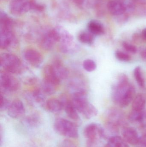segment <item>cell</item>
<instances>
[{"label":"cell","instance_id":"26","mask_svg":"<svg viewBox=\"0 0 146 147\" xmlns=\"http://www.w3.org/2000/svg\"><path fill=\"white\" fill-rule=\"evenodd\" d=\"M57 87V86L43 80L41 89L47 96H50L55 92Z\"/></svg>","mask_w":146,"mask_h":147},{"label":"cell","instance_id":"31","mask_svg":"<svg viewBox=\"0 0 146 147\" xmlns=\"http://www.w3.org/2000/svg\"><path fill=\"white\" fill-rule=\"evenodd\" d=\"M115 57L118 60L122 62H129L131 59V56L129 54L121 51H117L115 53Z\"/></svg>","mask_w":146,"mask_h":147},{"label":"cell","instance_id":"23","mask_svg":"<svg viewBox=\"0 0 146 147\" xmlns=\"http://www.w3.org/2000/svg\"><path fill=\"white\" fill-rule=\"evenodd\" d=\"M145 114L143 111H136L133 110L129 115V119L132 122L143 123L146 117Z\"/></svg>","mask_w":146,"mask_h":147},{"label":"cell","instance_id":"35","mask_svg":"<svg viewBox=\"0 0 146 147\" xmlns=\"http://www.w3.org/2000/svg\"><path fill=\"white\" fill-rule=\"evenodd\" d=\"M116 17H117L116 20L117 22L120 23H125L128 20L129 16L127 13H125L123 14L116 16Z\"/></svg>","mask_w":146,"mask_h":147},{"label":"cell","instance_id":"22","mask_svg":"<svg viewBox=\"0 0 146 147\" xmlns=\"http://www.w3.org/2000/svg\"><path fill=\"white\" fill-rule=\"evenodd\" d=\"M135 88L132 84L127 93H126L125 96L120 102L119 104V106L122 108H125L128 106L135 97Z\"/></svg>","mask_w":146,"mask_h":147},{"label":"cell","instance_id":"2","mask_svg":"<svg viewBox=\"0 0 146 147\" xmlns=\"http://www.w3.org/2000/svg\"><path fill=\"white\" fill-rule=\"evenodd\" d=\"M54 128L58 134L64 137L76 139L79 137L78 127L71 121L62 118L56 119Z\"/></svg>","mask_w":146,"mask_h":147},{"label":"cell","instance_id":"9","mask_svg":"<svg viewBox=\"0 0 146 147\" xmlns=\"http://www.w3.org/2000/svg\"><path fill=\"white\" fill-rule=\"evenodd\" d=\"M10 12L15 16L23 14L31 9V1L13 0L9 7Z\"/></svg>","mask_w":146,"mask_h":147},{"label":"cell","instance_id":"6","mask_svg":"<svg viewBox=\"0 0 146 147\" xmlns=\"http://www.w3.org/2000/svg\"><path fill=\"white\" fill-rule=\"evenodd\" d=\"M0 84L2 89L6 91L13 92L20 87V83L17 78L12 74L7 71H1L0 74Z\"/></svg>","mask_w":146,"mask_h":147},{"label":"cell","instance_id":"1","mask_svg":"<svg viewBox=\"0 0 146 147\" xmlns=\"http://www.w3.org/2000/svg\"><path fill=\"white\" fill-rule=\"evenodd\" d=\"M0 60L1 66L7 72L21 74L24 71V66L22 62L15 54L3 53L1 55Z\"/></svg>","mask_w":146,"mask_h":147},{"label":"cell","instance_id":"34","mask_svg":"<svg viewBox=\"0 0 146 147\" xmlns=\"http://www.w3.org/2000/svg\"><path fill=\"white\" fill-rule=\"evenodd\" d=\"M11 103L7 99L4 97L2 95L1 96V106L0 109L1 111H5L7 110Z\"/></svg>","mask_w":146,"mask_h":147},{"label":"cell","instance_id":"20","mask_svg":"<svg viewBox=\"0 0 146 147\" xmlns=\"http://www.w3.org/2000/svg\"><path fill=\"white\" fill-rule=\"evenodd\" d=\"M87 28L88 31L94 36L102 35L104 33L103 26L97 21H91L87 25Z\"/></svg>","mask_w":146,"mask_h":147},{"label":"cell","instance_id":"37","mask_svg":"<svg viewBox=\"0 0 146 147\" xmlns=\"http://www.w3.org/2000/svg\"><path fill=\"white\" fill-rule=\"evenodd\" d=\"M139 143L140 144L141 147H146V134L140 138Z\"/></svg>","mask_w":146,"mask_h":147},{"label":"cell","instance_id":"8","mask_svg":"<svg viewBox=\"0 0 146 147\" xmlns=\"http://www.w3.org/2000/svg\"><path fill=\"white\" fill-rule=\"evenodd\" d=\"M0 32V45L1 49L9 50L16 46L18 41L12 30H1Z\"/></svg>","mask_w":146,"mask_h":147},{"label":"cell","instance_id":"21","mask_svg":"<svg viewBox=\"0 0 146 147\" xmlns=\"http://www.w3.org/2000/svg\"><path fill=\"white\" fill-rule=\"evenodd\" d=\"M146 102V97L144 94L141 93L137 94L134 98L132 103L133 110L143 111L145 106Z\"/></svg>","mask_w":146,"mask_h":147},{"label":"cell","instance_id":"25","mask_svg":"<svg viewBox=\"0 0 146 147\" xmlns=\"http://www.w3.org/2000/svg\"><path fill=\"white\" fill-rule=\"evenodd\" d=\"M105 147H127L121 137L117 136H113L109 138Z\"/></svg>","mask_w":146,"mask_h":147},{"label":"cell","instance_id":"33","mask_svg":"<svg viewBox=\"0 0 146 147\" xmlns=\"http://www.w3.org/2000/svg\"><path fill=\"white\" fill-rule=\"evenodd\" d=\"M122 45L123 48L128 52L135 53L137 52V47L125 41L123 43Z\"/></svg>","mask_w":146,"mask_h":147},{"label":"cell","instance_id":"13","mask_svg":"<svg viewBox=\"0 0 146 147\" xmlns=\"http://www.w3.org/2000/svg\"><path fill=\"white\" fill-rule=\"evenodd\" d=\"M122 135L124 140L129 144L136 145L139 143L140 139L138 132L133 128L127 127L122 131Z\"/></svg>","mask_w":146,"mask_h":147},{"label":"cell","instance_id":"14","mask_svg":"<svg viewBox=\"0 0 146 147\" xmlns=\"http://www.w3.org/2000/svg\"><path fill=\"white\" fill-rule=\"evenodd\" d=\"M107 8L109 13L115 16L126 13V7L123 2L114 0L109 2Z\"/></svg>","mask_w":146,"mask_h":147},{"label":"cell","instance_id":"28","mask_svg":"<svg viewBox=\"0 0 146 147\" xmlns=\"http://www.w3.org/2000/svg\"><path fill=\"white\" fill-rule=\"evenodd\" d=\"M134 75L138 85L140 87L144 88L145 86V82L141 68L140 66H138L134 70Z\"/></svg>","mask_w":146,"mask_h":147},{"label":"cell","instance_id":"7","mask_svg":"<svg viewBox=\"0 0 146 147\" xmlns=\"http://www.w3.org/2000/svg\"><path fill=\"white\" fill-rule=\"evenodd\" d=\"M57 43H59V37L56 28L46 31L39 40V45L45 51L51 50Z\"/></svg>","mask_w":146,"mask_h":147},{"label":"cell","instance_id":"43","mask_svg":"<svg viewBox=\"0 0 146 147\" xmlns=\"http://www.w3.org/2000/svg\"><path fill=\"white\" fill-rule=\"evenodd\" d=\"M140 147H141V146H140Z\"/></svg>","mask_w":146,"mask_h":147},{"label":"cell","instance_id":"3","mask_svg":"<svg viewBox=\"0 0 146 147\" xmlns=\"http://www.w3.org/2000/svg\"><path fill=\"white\" fill-rule=\"evenodd\" d=\"M132 85L126 74H120L117 82L112 87L111 97L113 102L119 105Z\"/></svg>","mask_w":146,"mask_h":147},{"label":"cell","instance_id":"17","mask_svg":"<svg viewBox=\"0 0 146 147\" xmlns=\"http://www.w3.org/2000/svg\"><path fill=\"white\" fill-rule=\"evenodd\" d=\"M44 79L50 83L58 86L61 82V80L56 74L51 65H46L43 69Z\"/></svg>","mask_w":146,"mask_h":147},{"label":"cell","instance_id":"19","mask_svg":"<svg viewBox=\"0 0 146 147\" xmlns=\"http://www.w3.org/2000/svg\"><path fill=\"white\" fill-rule=\"evenodd\" d=\"M0 23V30H12L14 24L13 20L4 11H1Z\"/></svg>","mask_w":146,"mask_h":147},{"label":"cell","instance_id":"5","mask_svg":"<svg viewBox=\"0 0 146 147\" xmlns=\"http://www.w3.org/2000/svg\"><path fill=\"white\" fill-rule=\"evenodd\" d=\"M84 134L90 147L95 145L99 140L104 136V129L98 123H91L85 127Z\"/></svg>","mask_w":146,"mask_h":147},{"label":"cell","instance_id":"32","mask_svg":"<svg viewBox=\"0 0 146 147\" xmlns=\"http://www.w3.org/2000/svg\"><path fill=\"white\" fill-rule=\"evenodd\" d=\"M126 7V13H132L135 9V2L133 0H125L123 2Z\"/></svg>","mask_w":146,"mask_h":147},{"label":"cell","instance_id":"27","mask_svg":"<svg viewBox=\"0 0 146 147\" xmlns=\"http://www.w3.org/2000/svg\"><path fill=\"white\" fill-rule=\"evenodd\" d=\"M79 40L81 43L87 45H91L93 43L94 40V35L88 32H82L78 36Z\"/></svg>","mask_w":146,"mask_h":147},{"label":"cell","instance_id":"24","mask_svg":"<svg viewBox=\"0 0 146 147\" xmlns=\"http://www.w3.org/2000/svg\"><path fill=\"white\" fill-rule=\"evenodd\" d=\"M98 110L96 107L91 104L89 103L84 108L81 112L87 119H91L92 117L96 116L98 114Z\"/></svg>","mask_w":146,"mask_h":147},{"label":"cell","instance_id":"11","mask_svg":"<svg viewBox=\"0 0 146 147\" xmlns=\"http://www.w3.org/2000/svg\"><path fill=\"white\" fill-rule=\"evenodd\" d=\"M7 110L8 115L13 118H19L25 113L24 104L19 99H16L12 102Z\"/></svg>","mask_w":146,"mask_h":147},{"label":"cell","instance_id":"4","mask_svg":"<svg viewBox=\"0 0 146 147\" xmlns=\"http://www.w3.org/2000/svg\"><path fill=\"white\" fill-rule=\"evenodd\" d=\"M58 33L60 49L64 53H69L76 49L74 41L73 36L65 28L62 27L55 28Z\"/></svg>","mask_w":146,"mask_h":147},{"label":"cell","instance_id":"36","mask_svg":"<svg viewBox=\"0 0 146 147\" xmlns=\"http://www.w3.org/2000/svg\"><path fill=\"white\" fill-rule=\"evenodd\" d=\"M74 3L80 7H84L86 3H88L87 0H73Z\"/></svg>","mask_w":146,"mask_h":147},{"label":"cell","instance_id":"15","mask_svg":"<svg viewBox=\"0 0 146 147\" xmlns=\"http://www.w3.org/2000/svg\"><path fill=\"white\" fill-rule=\"evenodd\" d=\"M108 123L117 127L122 122L123 115L119 110L115 108H111L107 111Z\"/></svg>","mask_w":146,"mask_h":147},{"label":"cell","instance_id":"39","mask_svg":"<svg viewBox=\"0 0 146 147\" xmlns=\"http://www.w3.org/2000/svg\"><path fill=\"white\" fill-rule=\"evenodd\" d=\"M140 13L142 16L146 17V7L142 8L141 9Z\"/></svg>","mask_w":146,"mask_h":147},{"label":"cell","instance_id":"42","mask_svg":"<svg viewBox=\"0 0 146 147\" xmlns=\"http://www.w3.org/2000/svg\"><path fill=\"white\" fill-rule=\"evenodd\" d=\"M116 1H119L123 2L125 0H116Z\"/></svg>","mask_w":146,"mask_h":147},{"label":"cell","instance_id":"16","mask_svg":"<svg viewBox=\"0 0 146 147\" xmlns=\"http://www.w3.org/2000/svg\"><path fill=\"white\" fill-rule=\"evenodd\" d=\"M51 65L56 74L61 80L65 79L68 77L69 71L60 59H55Z\"/></svg>","mask_w":146,"mask_h":147},{"label":"cell","instance_id":"30","mask_svg":"<svg viewBox=\"0 0 146 147\" xmlns=\"http://www.w3.org/2000/svg\"><path fill=\"white\" fill-rule=\"evenodd\" d=\"M84 69L88 72H92L96 70L97 64L93 60L91 59H86L83 62Z\"/></svg>","mask_w":146,"mask_h":147},{"label":"cell","instance_id":"38","mask_svg":"<svg viewBox=\"0 0 146 147\" xmlns=\"http://www.w3.org/2000/svg\"><path fill=\"white\" fill-rule=\"evenodd\" d=\"M135 3H139L141 5H146V0H133Z\"/></svg>","mask_w":146,"mask_h":147},{"label":"cell","instance_id":"10","mask_svg":"<svg viewBox=\"0 0 146 147\" xmlns=\"http://www.w3.org/2000/svg\"><path fill=\"white\" fill-rule=\"evenodd\" d=\"M24 58L26 61L32 66L38 68L43 63V58L41 53L37 50L28 49L24 52Z\"/></svg>","mask_w":146,"mask_h":147},{"label":"cell","instance_id":"29","mask_svg":"<svg viewBox=\"0 0 146 147\" xmlns=\"http://www.w3.org/2000/svg\"><path fill=\"white\" fill-rule=\"evenodd\" d=\"M47 95L43 92L41 89L34 90L32 93V96L35 102L38 103L42 104L46 101Z\"/></svg>","mask_w":146,"mask_h":147},{"label":"cell","instance_id":"12","mask_svg":"<svg viewBox=\"0 0 146 147\" xmlns=\"http://www.w3.org/2000/svg\"><path fill=\"white\" fill-rule=\"evenodd\" d=\"M61 100L63 103V109L67 115L73 121H79L80 117L78 111L73 104L72 100L68 99L65 96H62Z\"/></svg>","mask_w":146,"mask_h":147},{"label":"cell","instance_id":"18","mask_svg":"<svg viewBox=\"0 0 146 147\" xmlns=\"http://www.w3.org/2000/svg\"><path fill=\"white\" fill-rule=\"evenodd\" d=\"M45 107L48 110L53 113H57L63 109V105L61 99L51 98L45 103Z\"/></svg>","mask_w":146,"mask_h":147},{"label":"cell","instance_id":"40","mask_svg":"<svg viewBox=\"0 0 146 147\" xmlns=\"http://www.w3.org/2000/svg\"><path fill=\"white\" fill-rule=\"evenodd\" d=\"M141 56L143 59H146V48L141 52Z\"/></svg>","mask_w":146,"mask_h":147},{"label":"cell","instance_id":"41","mask_svg":"<svg viewBox=\"0 0 146 147\" xmlns=\"http://www.w3.org/2000/svg\"><path fill=\"white\" fill-rule=\"evenodd\" d=\"M141 36L143 39L146 40V28H145L142 31Z\"/></svg>","mask_w":146,"mask_h":147}]
</instances>
